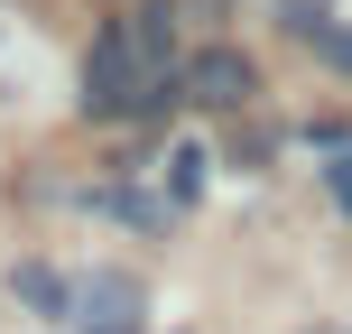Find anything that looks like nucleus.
Wrapping results in <instances>:
<instances>
[{"mask_svg": "<svg viewBox=\"0 0 352 334\" xmlns=\"http://www.w3.org/2000/svg\"><path fill=\"white\" fill-rule=\"evenodd\" d=\"M334 186H343V205H352V140H343V167H334Z\"/></svg>", "mask_w": 352, "mask_h": 334, "instance_id": "0eeeda50", "label": "nucleus"}, {"mask_svg": "<svg viewBox=\"0 0 352 334\" xmlns=\"http://www.w3.org/2000/svg\"><path fill=\"white\" fill-rule=\"evenodd\" d=\"M324 47H334V65L352 74V28H334V37H324Z\"/></svg>", "mask_w": 352, "mask_h": 334, "instance_id": "423d86ee", "label": "nucleus"}, {"mask_svg": "<svg viewBox=\"0 0 352 334\" xmlns=\"http://www.w3.org/2000/svg\"><path fill=\"white\" fill-rule=\"evenodd\" d=\"M287 37H334V19H324V0H287Z\"/></svg>", "mask_w": 352, "mask_h": 334, "instance_id": "39448f33", "label": "nucleus"}, {"mask_svg": "<svg viewBox=\"0 0 352 334\" xmlns=\"http://www.w3.org/2000/svg\"><path fill=\"white\" fill-rule=\"evenodd\" d=\"M167 103H176V65H158V56L130 37V19L93 37V56H84V112H93V121H121V112H167Z\"/></svg>", "mask_w": 352, "mask_h": 334, "instance_id": "f257e3e1", "label": "nucleus"}, {"mask_svg": "<svg viewBox=\"0 0 352 334\" xmlns=\"http://www.w3.org/2000/svg\"><path fill=\"white\" fill-rule=\"evenodd\" d=\"M19 298H28V306H47V316H65V279H56V269H19Z\"/></svg>", "mask_w": 352, "mask_h": 334, "instance_id": "20e7f679", "label": "nucleus"}, {"mask_svg": "<svg viewBox=\"0 0 352 334\" xmlns=\"http://www.w3.org/2000/svg\"><path fill=\"white\" fill-rule=\"evenodd\" d=\"M74 325L84 334H140V316H148V288L130 279V269H93L84 288H74Z\"/></svg>", "mask_w": 352, "mask_h": 334, "instance_id": "7ed1b4c3", "label": "nucleus"}, {"mask_svg": "<svg viewBox=\"0 0 352 334\" xmlns=\"http://www.w3.org/2000/svg\"><path fill=\"white\" fill-rule=\"evenodd\" d=\"M176 93H186V103H204V112H241L250 93H260V65H250L241 47H204V56H186Z\"/></svg>", "mask_w": 352, "mask_h": 334, "instance_id": "f03ea898", "label": "nucleus"}]
</instances>
